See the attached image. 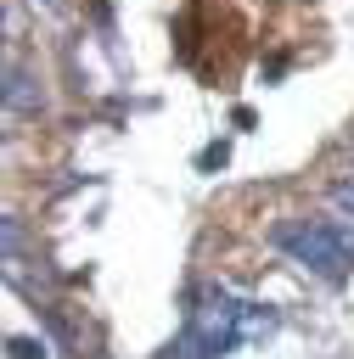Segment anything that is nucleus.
<instances>
[{"label": "nucleus", "instance_id": "nucleus-7", "mask_svg": "<svg viewBox=\"0 0 354 359\" xmlns=\"http://www.w3.org/2000/svg\"><path fill=\"white\" fill-rule=\"evenodd\" d=\"M0 101H6V90H0Z\"/></svg>", "mask_w": 354, "mask_h": 359}, {"label": "nucleus", "instance_id": "nucleus-1", "mask_svg": "<svg viewBox=\"0 0 354 359\" xmlns=\"http://www.w3.org/2000/svg\"><path fill=\"white\" fill-rule=\"evenodd\" d=\"M270 325H275L270 309L236 303L225 286H202V292H197V309H191V320H185V337L169 348V359H219V353H230L242 337H258V331H270Z\"/></svg>", "mask_w": 354, "mask_h": 359}, {"label": "nucleus", "instance_id": "nucleus-5", "mask_svg": "<svg viewBox=\"0 0 354 359\" xmlns=\"http://www.w3.org/2000/svg\"><path fill=\"white\" fill-rule=\"evenodd\" d=\"M332 202H337V208H343V213H354V174H348V180H337V185H332Z\"/></svg>", "mask_w": 354, "mask_h": 359}, {"label": "nucleus", "instance_id": "nucleus-3", "mask_svg": "<svg viewBox=\"0 0 354 359\" xmlns=\"http://www.w3.org/2000/svg\"><path fill=\"white\" fill-rule=\"evenodd\" d=\"M22 252V224L11 213H0V258H17Z\"/></svg>", "mask_w": 354, "mask_h": 359}, {"label": "nucleus", "instance_id": "nucleus-8", "mask_svg": "<svg viewBox=\"0 0 354 359\" xmlns=\"http://www.w3.org/2000/svg\"><path fill=\"white\" fill-rule=\"evenodd\" d=\"M45 6H56V0H45Z\"/></svg>", "mask_w": 354, "mask_h": 359}, {"label": "nucleus", "instance_id": "nucleus-4", "mask_svg": "<svg viewBox=\"0 0 354 359\" xmlns=\"http://www.w3.org/2000/svg\"><path fill=\"white\" fill-rule=\"evenodd\" d=\"M6 359H45V342H34V337H6Z\"/></svg>", "mask_w": 354, "mask_h": 359}, {"label": "nucleus", "instance_id": "nucleus-6", "mask_svg": "<svg viewBox=\"0 0 354 359\" xmlns=\"http://www.w3.org/2000/svg\"><path fill=\"white\" fill-rule=\"evenodd\" d=\"M225 157H230V151H225V146H208V151H202V168H219V163H225Z\"/></svg>", "mask_w": 354, "mask_h": 359}, {"label": "nucleus", "instance_id": "nucleus-2", "mask_svg": "<svg viewBox=\"0 0 354 359\" xmlns=\"http://www.w3.org/2000/svg\"><path fill=\"white\" fill-rule=\"evenodd\" d=\"M270 241H275V252H287L298 269H309L320 280H343L348 264H354L348 236L337 224H326V219H281L270 230Z\"/></svg>", "mask_w": 354, "mask_h": 359}]
</instances>
